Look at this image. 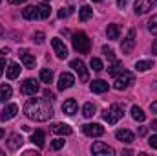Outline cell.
Instances as JSON below:
<instances>
[{
    "mask_svg": "<svg viewBox=\"0 0 157 156\" xmlns=\"http://www.w3.org/2000/svg\"><path fill=\"white\" fill-rule=\"evenodd\" d=\"M73 83H75V77H73L70 72H64V74H60V77H59V90H68V88L73 86Z\"/></svg>",
    "mask_w": 157,
    "mask_h": 156,
    "instance_id": "obj_12",
    "label": "cell"
},
{
    "mask_svg": "<svg viewBox=\"0 0 157 156\" xmlns=\"http://www.w3.org/2000/svg\"><path fill=\"white\" fill-rule=\"evenodd\" d=\"M51 46H53V50H55L59 59H66L68 57V48L60 39H51Z\"/></svg>",
    "mask_w": 157,
    "mask_h": 156,
    "instance_id": "obj_9",
    "label": "cell"
},
{
    "mask_svg": "<svg viewBox=\"0 0 157 156\" xmlns=\"http://www.w3.org/2000/svg\"><path fill=\"white\" fill-rule=\"evenodd\" d=\"M155 2H157V0H137V2H135V6H133L135 15H144V13H148Z\"/></svg>",
    "mask_w": 157,
    "mask_h": 156,
    "instance_id": "obj_8",
    "label": "cell"
},
{
    "mask_svg": "<svg viewBox=\"0 0 157 156\" xmlns=\"http://www.w3.org/2000/svg\"><path fill=\"white\" fill-rule=\"evenodd\" d=\"M115 138H117L119 142H124V143H132L135 140L133 132L132 130H126V129H119L117 132H115Z\"/></svg>",
    "mask_w": 157,
    "mask_h": 156,
    "instance_id": "obj_14",
    "label": "cell"
},
{
    "mask_svg": "<svg viewBox=\"0 0 157 156\" xmlns=\"http://www.w3.org/2000/svg\"><path fill=\"white\" fill-rule=\"evenodd\" d=\"M150 127H152L154 130H157V119H155V121H152V125H150Z\"/></svg>",
    "mask_w": 157,
    "mask_h": 156,
    "instance_id": "obj_45",
    "label": "cell"
},
{
    "mask_svg": "<svg viewBox=\"0 0 157 156\" xmlns=\"http://www.w3.org/2000/svg\"><path fill=\"white\" fill-rule=\"evenodd\" d=\"M22 17H24L26 20H37V18H40L37 6H28L26 9H22Z\"/></svg>",
    "mask_w": 157,
    "mask_h": 156,
    "instance_id": "obj_19",
    "label": "cell"
},
{
    "mask_svg": "<svg viewBox=\"0 0 157 156\" xmlns=\"http://www.w3.org/2000/svg\"><path fill=\"white\" fill-rule=\"evenodd\" d=\"M17 112H18V107H17V105H13V103L7 105V107L0 112V121H9L11 117L17 116Z\"/></svg>",
    "mask_w": 157,
    "mask_h": 156,
    "instance_id": "obj_13",
    "label": "cell"
},
{
    "mask_svg": "<svg viewBox=\"0 0 157 156\" xmlns=\"http://www.w3.org/2000/svg\"><path fill=\"white\" fill-rule=\"evenodd\" d=\"M11 96H13V88H11L9 84H0V101L4 103V101H7Z\"/></svg>",
    "mask_w": 157,
    "mask_h": 156,
    "instance_id": "obj_24",
    "label": "cell"
},
{
    "mask_svg": "<svg viewBox=\"0 0 157 156\" xmlns=\"http://www.w3.org/2000/svg\"><path fill=\"white\" fill-rule=\"evenodd\" d=\"M152 53H155L157 55V39L154 40V44H152Z\"/></svg>",
    "mask_w": 157,
    "mask_h": 156,
    "instance_id": "obj_42",
    "label": "cell"
},
{
    "mask_svg": "<svg viewBox=\"0 0 157 156\" xmlns=\"http://www.w3.org/2000/svg\"><path fill=\"white\" fill-rule=\"evenodd\" d=\"M150 110H152V112H155V114H157V101H154V103L150 105Z\"/></svg>",
    "mask_w": 157,
    "mask_h": 156,
    "instance_id": "obj_41",
    "label": "cell"
},
{
    "mask_svg": "<svg viewBox=\"0 0 157 156\" xmlns=\"http://www.w3.org/2000/svg\"><path fill=\"white\" fill-rule=\"evenodd\" d=\"M2 33H4V28H2V26H0V35H2Z\"/></svg>",
    "mask_w": 157,
    "mask_h": 156,
    "instance_id": "obj_48",
    "label": "cell"
},
{
    "mask_svg": "<svg viewBox=\"0 0 157 156\" xmlns=\"http://www.w3.org/2000/svg\"><path fill=\"white\" fill-rule=\"evenodd\" d=\"M82 132L90 138H99L104 134V127L99 123H88V125H82Z\"/></svg>",
    "mask_w": 157,
    "mask_h": 156,
    "instance_id": "obj_5",
    "label": "cell"
},
{
    "mask_svg": "<svg viewBox=\"0 0 157 156\" xmlns=\"http://www.w3.org/2000/svg\"><path fill=\"white\" fill-rule=\"evenodd\" d=\"M44 96H46V99H49V101H53V99H55V94H53L49 88H48V90H44Z\"/></svg>",
    "mask_w": 157,
    "mask_h": 156,
    "instance_id": "obj_39",
    "label": "cell"
},
{
    "mask_svg": "<svg viewBox=\"0 0 157 156\" xmlns=\"http://www.w3.org/2000/svg\"><path fill=\"white\" fill-rule=\"evenodd\" d=\"M91 153H93L95 156H113V154H115V151H113L110 145L102 143V142L93 143V145H91Z\"/></svg>",
    "mask_w": 157,
    "mask_h": 156,
    "instance_id": "obj_6",
    "label": "cell"
},
{
    "mask_svg": "<svg viewBox=\"0 0 157 156\" xmlns=\"http://www.w3.org/2000/svg\"><path fill=\"white\" fill-rule=\"evenodd\" d=\"M90 88H91L93 94H104V92L108 90V83L102 81V79H97V81H91Z\"/></svg>",
    "mask_w": 157,
    "mask_h": 156,
    "instance_id": "obj_16",
    "label": "cell"
},
{
    "mask_svg": "<svg viewBox=\"0 0 157 156\" xmlns=\"http://www.w3.org/2000/svg\"><path fill=\"white\" fill-rule=\"evenodd\" d=\"M18 55H20V59H22V63H24L26 68H35V57H33L28 50H20Z\"/></svg>",
    "mask_w": 157,
    "mask_h": 156,
    "instance_id": "obj_15",
    "label": "cell"
},
{
    "mask_svg": "<svg viewBox=\"0 0 157 156\" xmlns=\"http://www.w3.org/2000/svg\"><path fill=\"white\" fill-rule=\"evenodd\" d=\"M22 2H26V0H9V4H22Z\"/></svg>",
    "mask_w": 157,
    "mask_h": 156,
    "instance_id": "obj_44",
    "label": "cell"
},
{
    "mask_svg": "<svg viewBox=\"0 0 157 156\" xmlns=\"http://www.w3.org/2000/svg\"><path fill=\"white\" fill-rule=\"evenodd\" d=\"M106 35H108V39L110 40H117L119 35H121V28H119V24H110V26L106 28Z\"/></svg>",
    "mask_w": 157,
    "mask_h": 156,
    "instance_id": "obj_22",
    "label": "cell"
},
{
    "mask_svg": "<svg viewBox=\"0 0 157 156\" xmlns=\"http://www.w3.org/2000/svg\"><path fill=\"white\" fill-rule=\"evenodd\" d=\"M51 132L53 134H59V136H68V134H71V127L66 125V123H55L51 127Z\"/></svg>",
    "mask_w": 157,
    "mask_h": 156,
    "instance_id": "obj_18",
    "label": "cell"
},
{
    "mask_svg": "<svg viewBox=\"0 0 157 156\" xmlns=\"http://www.w3.org/2000/svg\"><path fill=\"white\" fill-rule=\"evenodd\" d=\"M132 117H133L135 121H139V123H143V121L146 119V114L143 112V109H141V107H137V105H133V107H132Z\"/></svg>",
    "mask_w": 157,
    "mask_h": 156,
    "instance_id": "obj_25",
    "label": "cell"
},
{
    "mask_svg": "<svg viewBox=\"0 0 157 156\" xmlns=\"http://www.w3.org/2000/svg\"><path fill=\"white\" fill-rule=\"evenodd\" d=\"M20 92L24 96H35L39 92V83L35 79H26L22 84H20Z\"/></svg>",
    "mask_w": 157,
    "mask_h": 156,
    "instance_id": "obj_7",
    "label": "cell"
},
{
    "mask_svg": "<svg viewBox=\"0 0 157 156\" xmlns=\"http://www.w3.org/2000/svg\"><path fill=\"white\" fill-rule=\"evenodd\" d=\"M148 145H150L152 149H157V134H155V136H150V140H148Z\"/></svg>",
    "mask_w": 157,
    "mask_h": 156,
    "instance_id": "obj_38",
    "label": "cell"
},
{
    "mask_svg": "<svg viewBox=\"0 0 157 156\" xmlns=\"http://www.w3.org/2000/svg\"><path fill=\"white\" fill-rule=\"evenodd\" d=\"M133 46H135V30H130L128 37L122 40V44H121V50H122V53H130L133 50Z\"/></svg>",
    "mask_w": 157,
    "mask_h": 156,
    "instance_id": "obj_10",
    "label": "cell"
},
{
    "mask_svg": "<svg viewBox=\"0 0 157 156\" xmlns=\"http://www.w3.org/2000/svg\"><path fill=\"white\" fill-rule=\"evenodd\" d=\"M91 15H93V9H91L90 6H82V7L78 9V20H82V22L90 20V18H91Z\"/></svg>",
    "mask_w": 157,
    "mask_h": 156,
    "instance_id": "obj_23",
    "label": "cell"
},
{
    "mask_svg": "<svg viewBox=\"0 0 157 156\" xmlns=\"http://www.w3.org/2000/svg\"><path fill=\"white\" fill-rule=\"evenodd\" d=\"M124 116V109L117 105V103H113L110 109H106L104 112H102V117H104V121L108 123V125H115L121 117Z\"/></svg>",
    "mask_w": 157,
    "mask_h": 156,
    "instance_id": "obj_3",
    "label": "cell"
},
{
    "mask_svg": "<svg viewBox=\"0 0 157 156\" xmlns=\"http://www.w3.org/2000/svg\"><path fill=\"white\" fill-rule=\"evenodd\" d=\"M2 136H4V130H2V129H0V138H2Z\"/></svg>",
    "mask_w": 157,
    "mask_h": 156,
    "instance_id": "obj_47",
    "label": "cell"
},
{
    "mask_svg": "<svg viewBox=\"0 0 157 156\" xmlns=\"http://www.w3.org/2000/svg\"><path fill=\"white\" fill-rule=\"evenodd\" d=\"M71 15V7H62L60 11H59V18H66V17H70Z\"/></svg>",
    "mask_w": 157,
    "mask_h": 156,
    "instance_id": "obj_35",
    "label": "cell"
},
{
    "mask_svg": "<svg viewBox=\"0 0 157 156\" xmlns=\"http://www.w3.org/2000/svg\"><path fill=\"white\" fill-rule=\"evenodd\" d=\"M90 66L95 70V72H101L104 66H102V61L101 59H97V57H91V61H90Z\"/></svg>",
    "mask_w": 157,
    "mask_h": 156,
    "instance_id": "obj_32",
    "label": "cell"
},
{
    "mask_svg": "<svg viewBox=\"0 0 157 156\" xmlns=\"http://www.w3.org/2000/svg\"><path fill=\"white\" fill-rule=\"evenodd\" d=\"M62 112H64V114H68V116H73V114L77 112V101H75L73 97L66 99V101L62 103Z\"/></svg>",
    "mask_w": 157,
    "mask_h": 156,
    "instance_id": "obj_17",
    "label": "cell"
},
{
    "mask_svg": "<svg viewBox=\"0 0 157 156\" xmlns=\"http://www.w3.org/2000/svg\"><path fill=\"white\" fill-rule=\"evenodd\" d=\"M139 134L144 136V134H146V127H141V129H139Z\"/></svg>",
    "mask_w": 157,
    "mask_h": 156,
    "instance_id": "obj_43",
    "label": "cell"
},
{
    "mask_svg": "<svg viewBox=\"0 0 157 156\" xmlns=\"http://www.w3.org/2000/svg\"><path fill=\"white\" fill-rule=\"evenodd\" d=\"M22 136L20 134H11L9 136V142H7V149L9 151H17V149H20V145H22Z\"/></svg>",
    "mask_w": 157,
    "mask_h": 156,
    "instance_id": "obj_20",
    "label": "cell"
},
{
    "mask_svg": "<svg viewBox=\"0 0 157 156\" xmlns=\"http://www.w3.org/2000/svg\"><path fill=\"white\" fill-rule=\"evenodd\" d=\"M6 76H7V79H17L20 76V66L17 63H9L6 68Z\"/></svg>",
    "mask_w": 157,
    "mask_h": 156,
    "instance_id": "obj_21",
    "label": "cell"
},
{
    "mask_svg": "<svg viewBox=\"0 0 157 156\" xmlns=\"http://www.w3.org/2000/svg\"><path fill=\"white\" fill-rule=\"evenodd\" d=\"M133 79H135V77H133V74H132V72H126V70H124V72H121L117 77H115L113 88H115V90H126V88L133 83Z\"/></svg>",
    "mask_w": 157,
    "mask_h": 156,
    "instance_id": "obj_4",
    "label": "cell"
},
{
    "mask_svg": "<svg viewBox=\"0 0 157 156\" xmlns=\"http://www.w3.org/2000/svg\"><path fill=\"white\" fill-rule=\"evenodd\" d=\"M150 68H154V61H137L135 63V70L137 72H146Z\"/></svg>",
    "mask_w": 157,
    "mask_h": 156,
    "instance_id": "obj_28",
    "label": "cell"
},
{
    "mask_svg": "<svg viewBox=\"0 0 157 156\" xmlns=\"http://www.w3.org/2000/svg\"><path fill=\"white\" fill-rule=\"evenodd\" d=\"M4 68H6V63H4V59H0V76L4 74Z\"/></svg>",
    "mask_w": 157,
    "mask_h": 156,
    "instance_id": "obj_40",
    "label": "cell"
},
{
    "mask_svg": "<svg viewBox=\"0 0 157 156\" xmlns=\"http://www.w3.org/2000/svg\"><path fill=\"white\" fill-rule=\"evenodd\" d=\"M37 9H39L40 18H49V15H51V7H49L48 4H39Z\"/></svg>",
    "mask_w": 157,
    "mask_h": 156,
    "instance_id": "obj_29",
    "label": "cell"
},
{
    "mask_svg": "<svg viewBox=\"0 0 157 156\" xmlns=\"http://www.w3.org/2000/svg\"><path fill=\"white\" fill-rule=\"evenodd\" d=\"M95 114V105L93 103H86L84 107H82V116L84 117H93Z\"/></svg>",
    "mask_w": 157,
    "mask_h": 156,
    "instance_id": "obj_30",
    "label": "cell"
},
{
    "mask_svg": "<svg viewBox=\"0 0 157 156\" xmlns=\"http://www.w3.org/2000/svg\"><path fill=\"white\" fill-rule=\"evenodd\" d=\"M62 147H64V140H62V138H57V140L51 142V149H53V151H59V149H62Z\"/></svg>",
    "mask_w": 157,
    "mask_h": 156,
    "instance_id": "obj_34",
    "label": "cell"
},
{
    "mask_svg": "<svg viewBox=\"0 0 157 156\" xmlns=\"http://www.w3.org/2000/svg\"><path fill=\"white\" fill-rule=\"evenodd\" d=\"M148 30H150V33L157 35V15L150 18V22H148Z\"/></svg>",
    "mask_w": 157,
    "mask_h": 156,
    "instance_id": "obj_33",
    "label": "cell"
},
{
    "mask_svg": "<svg viewBox=\"0 0 157 156\" xmlns=\"http://www.w3.org/2000/svg\"><path fill=\"white\" fill-rule=\"evenodd\" d=\"M117 4H119V6H121V7H122V6H124V4H126V0H119Z\"/></svg>",
    "mask_w": 157,
    "mask_h": 156,
    "instance_id": "obj_46",
    "label": "cell"
},
{
    "mask_svg": "<svg viewBox=\"0 0 157 156\" xmlns=\"http://www.w3.org/2000/svg\"><path fill=\"white\" fill-rule=\"evenodd\" d=\"M102 53H104V55H106L108 59H112V61H113V50H112V48L104 46V48H102Z\"/></svg>",
    "mask_w": 157,
    "mask_h": 156,
    "instance_id": "obj_37",
    "label": "cell"
},
{
    "mask_svg": "<svg viewBox=\"0 0 157 156\" xmlns=\"http://www.w3.org/2000/svg\"><path fill=\"white\" fill-rule=\"evenodd\" d=\"M33 39H35V42H37V44H42V42H44V39H46V35H44L42 31H37V33L33 35Z\"/></svg>",
    "mask_w": 157,
    "mask_h": 156,
    "instance_id": "obj_36",
    "label": "cell"
},
{
    "mask_svg": "<svg viewBox=\"0 0 157 156\" xmlns=\"http://www.w3.org/2000/svg\"><path fill=\"white\" fill-rule=\"evenodd\" d=\"M93 2H102V0H93Z\"/></svg>",
    "mask_w": 157,
    "mask_h": 156,
    "instance_id": "obj_49",
    "label": "cell"
},
{
    "mask_svg": "<svg viewBox=\"0 0 157 156\" xmlns=\"http://www.w3.org/2000/svg\"><path fill=\"white\" fill-rule=\"evenodd\" d=\"M40 81H42V83H51V81H53V72H51L49 68L40 70Z\"/></svg>",
    "mask_w": 157,
    "mask_h": 156,
    "instance_id": "obj_31",
    "label": "cell"
},
{
    "mask_svg": "<svg viewBox=\"0 0 157 156\" xmlns=\"http://www.w3.org/2000/svg\"><path fill=\"white\" fill-rule=\"evenodd\" d=\"M71 42H73V48L77 50L78 53H88L90 48H91V42H90L88 35H86L84 31H77V33H73Z\"/></svg>",
    "mask_w": 157,
    "mask_h": 156,
    "instance_id": "obj_2",
    "label": "cell"
},
{
    "mask_svg": "<svg viewBox=\"0 0 157 156\" xmlns=\"http://www.w3.org/2000/svg\"><path fill=\"white\" fill-rule=\"evenodd\" d=\"M31 142H33L37 147H44V142H46L44 132H42V130H35V132L31 134Z\"/></svg>",
    "mask_w": 157,
    "mask_h": 156,
    "instance_id": "obj_26",
    "label": "cell"
},
{
    "mask_svg": "<svg viewBox=\"0 0 157 156\" xmlns=\"http://www.w3.org/2000/svg\"><path fill=\"white\" fill-rule=\"evenodd\" d=\"M70 66L78 74V79H80V81H86V79H88V70H86V66H84V63H82L80 59H73V61L70 63Z\"/></svg>",
    "mask_w": 157,
    "mask_h": 156,
    "instance_id": "obj_11",
    "label": "cell"
},
{
    "mask_svg": "<svg viewBox=\"0 0 157 156\" xmlns=\"http://www.w3.org/2000/svg\"><path fill=\"white\" fill-rule=\"evenodd\" d=\"M121 72H124V68H122V63L121 61H113V64L110 66V70H108V74L112 76V77H117Z\"/></svg>",
    "mask_w": 157,
    "mask_h": 156,
    "instance_id": "obj_27",
    "label": "cell"
},
{
    "mask_svg": "<svg viewBox=\"0 0 157 156\" xmlns=\"http://www.w3.org/2000/svg\"><path fill=\"white\" fill-rule=\"evenodd\" d=\"M24 114L33 121H48L53 116V107L49 105V99L33 97L24 105Z\"/></svg>",
    "mask_w": 157,
    "mask_h": 156,
    "instance_id": "obj_1",
    "label": "cell"
}]
</instances>
